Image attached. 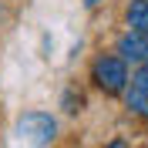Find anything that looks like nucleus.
Masks as SVG:
<instances>
[{
    "label": "nucleus",
    "instance_id": "nucleus-1",
    "mask_svg": "<svg viewBox=\"0 0 148 148\" xmlns=\"http://www.w3.org/2000/svg\"><path fill=\"white\" fill-rule=\"evenodd\" d=\"M91 81L104 94H125L128 88V61L121 54H98L91 61Z\"/></svg>",
    "mask_w": 148,
    "mask_h": 148
},
{
    "label": "nucleus",
    "instance_id": "nucleus-2",
    "mask_svg": "<svg viewBox=\"0 0 148 148\" xmlns=\"http://www.w3.org/2000/svg\"><path fill=\"white\" fill-rule=\"evenodd\" d=\"M17 138L27 145H51L57 138V121L47 111H27L17 118Z\"/></svg>",
    "mask_w": 148,
    "mask_h": 148
},
{
    "label": "nucleus",
    "instance_id": "nucleus-3",
    "mask_svg": "<svg viewBox=\"0 0 148 148\" xmlns=\"http://www.w3.org/2000/svg\"><path fill=\"white\" fill-rule=\"evenodd\" d=\"M125 104H128L138 118H148V61H141L135 77L125 88Z\"/></svg>",
    "mask_w": 148,
    "mask_h": 148
},
{
    "label": "nucleus",
    "instance_id": "nucleus-4",
    "mask_svg": "<svg viewBox=\"0 0 148 148\" xmlns=\"http://www.w3.org/2000/svg\"><path fill=\"white\" fill-rule=\"evenodd\" d=\"M114 54H121L128 64H141V61H148V34H141V30H125V34L118 37V44H114Z\"/></svg>",
    "mask_w": 148,
    "mask_h": 148
},
{
    "label": "nucleus",
    "instance_id": "nucleus-5",
    "mask_svg": "<svg viewBox=\"0 0 148 148\" xmlns=\"http://www.w3.org/2000/svg\"><path fill=\"white\" fill-rule=\"evenodd\" d=\"M125 24H128L131 30L148 34V0H128V7H125Z\"/></svg>",
    "mask_w": 148,
    "mask_h": 148
},
{
    "label": "nucleus",
    "instance_id": "nucleus-6",
    "mask_svg": "<svg viewBox=\"0 0 148 148\" xmlns=\"http://www.w3.org/2000/svg\"><path fill=\"white\" fill-rule=\"evenodd\" d=\"M84 3H88V7H98V3H101V0H84Z\"/></svg>",
    "mask_w": 148,
    "mask_h": 148
}]
</instances>
